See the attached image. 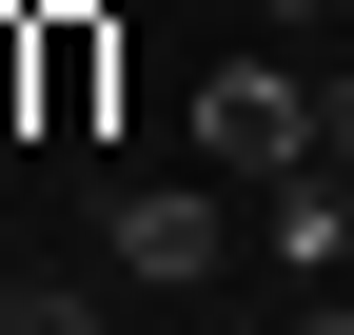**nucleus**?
Wrapping results in <instances>:
<instances>
[{
    "label": "nucleus",
    "mask_w": 354,
    "mask_h": 335,
    "mask_svg": "<svg viewBox=\"0 0 354 335\" xmlns=\"http://www.w3.org/2000/svg\"><path fill=\"white\" fill-rule=\"evenodd\" d=\"M197 158H216V178H295V158H335V138H315V79H295V60H216V79H197Z\"/></svg>",
    "instance_id": "nucleus-1"
},
{
    "label": "nucleus",
    "mask_w": 354,
    "mask_h": 335,
    "mask_svg": "<svg viewBox=\"0 0 354 335\" xmlns=\"http://www.w3.org/2000/svg\"><path fill=\"white\" fill-rule=\"evenodd\" d=\"M99 217H118V276H158V296H197V276L236 257V197L216 178H118Z\"/></svg>",
    "instance_id": "nucleus-2"
},
{
    "label": "nucleus",
    "mask_w": 354,
    "mask_h": 335,
    "mask_svg": "<svg viewBox=\"0 0 354 335\" xmlns=\"http://www.w3.org/2000/svg\"><path fill=\"white\" fill-rule=\"evenodd\" d=\"M256 197H276V257H295V276L354 257V158H295V178H256Z\"/></svg>",
    "instance_id": "nucleus-3"
},
{
    "label": "nucleus",
    "mask_w": 354,
    "mask_h": 335,
    "mask_svg": "<svg viewBox=\"0 0 354 335\" xmlns=\"http://www.w3.org/2000/svg\"><path fill=\"white\" fill-rule=\"evenodd\" d=\"M99 79H118V39H99V20H39V118H59V138L99 118Z\"/></svg>",
    "instance_id": "nucleus-4"
},
{
    "label": "nucleus",
    "mask_w": 354,
    "mask_h": 335,
    "mask_svg": "<svg viewBox=\"0 0 354 335\" xmlns=\"http://www.w3.org/2000/svg\"><path fill=\"white\" fill-rule=\"evenodd\" d=\"M0 335H99V316H79L59 276H0Z\"/></svg>",
    "instance_id": "nucleus-5"
},
{
    "label": "nucleus",
    "mask_w": 354,
    "mask_h": 335,
    "mask_svg": "<svg viewBox=\"0 0 354 335\" xmlns=\"http://www.w3.org/2000/svg\"><path fill=\"white\" fill-rule=\"evenodd\" d=\"M315 138H335V158H354V60H335V79H315Z\"/></svg>",
    "instance_id": "nucleus-6"
},
{
    "label": "nucleus",
    "mask_w": 354,
    "mask_h": 335,
    "mask_svg": "<svg viewBox=\"0 0 354 335\" xmlns=\"http://www.w3.org/2000/svg\"><path fill=\"white\" fill-rule=\"evenodd\" d=\"M295 335H354V316H295Z\"/></svg>",
    "instance_id": "nucleus-7"
},
{
    "label": "nucleus",
    "mask_w": 354,
    "mask_h": 335,
    "mask_svg": "<svg viewBox=\"0 0 354 335\" xmlns=\"http://www.w3.org/2000/svg\"><path fill=\"white\" fill-rule=\"evenodd\" d=\"M276 20H315V0H276Z\"/></svg>",
    "instance_id": "nucleus-8"
}]
</instances>
